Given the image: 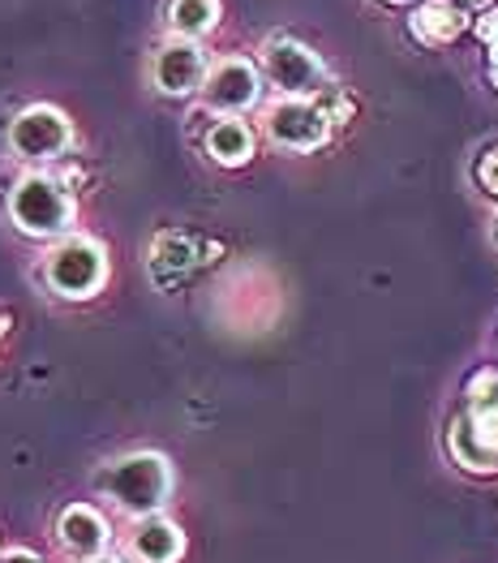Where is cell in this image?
Returning a JSON list of instances; mask_svg holds the SVG:
<instances>
[{
    "label": "cell",
    "instance_id": "obj_20",
    "mask_svg": "<svg viewBox=\"0 0 498 563\" xmlns=\"http://www.w3.org/2000/svg\"><path fill=\"white\" fill-rule=\"evenodd\" d=\"M391 4H408V0H391Z\"/></svg>",
    "mask_w": 498,
    "mask_h": 563
},
{
    "label": "cell",
    "instance_id": "obj_23",
    "mask_svg": "<svg viewBox=\"0 0 498 563\" xmlns=\"http://www.w3.org/2000/svg\"><path fill=\"white\" fill-rule=\"evenodd\" d=\"M18 563H26V560H18Z\"/></svg>",
    "mask_w": 498,
    "mask_h": 563
},
{
    "label": "cell",
    "instance_id": "obj_1",
    "mask_svg": "<svg viewBox=\"0 0 498 563\" xmlns=\"http://www.w3.org/2000/svg\"><path fill=\"white\" fill-rule=\"evenodd\" d=\"M99 486H103L125 512H155V508L168 499L173 473H168V465H164V456L137 452V456L117 461L112 470L99 477Z\"/></svg>",
    "mask_w": 498,
    "mask_h": 563
},
{
    "label": "cell",
    "instance_id": "obj_5",
    "mask_svg": "<svg viewBox=\"0 0 498 563\" xmlns=\"http://www.w3.org/2000/svg\"><path fill=\"white\" fill-rule=\"evenodd\" d=\"M267 134H272L275 146L314 151L331 134V117L318 108L314 99H279L267 112Z\"/></svg>",
    "mask_w": 498,
    "mask_h": 563
},
{
    "label": "cell",
    "instance_id": "obj_12",
    "mask_svg": "<svg viewBox=\"0 0 498 563\" xmlns=\"http://www.w3.org/2000/svg\"><path fill=\"white\" fill-rule=\"evenodd\" d=\"M134 551L142 563H173L185 551V538L173 520L151 517L134 529Z\"/></svg>",
    "mask_w": 498,
    "mask_h": 563
},
{
    "label": "cell",
    "instance_id": "obj_22",
    "mask_svg": "<svg viewBox=\"0 0 498 563\" xmlns=\"http://www.w3.org/2000/svg\"><path fill=\"white\" fill-rule=\"evenodd\" d=\"M95 563H112V560H95Z\"/></svg>",
    "mask_w": 498,
    "mask_h": 563
},
{
    "label": "cell",
    "instance_id": "obj_9",
    "mask_svg": "<svg viewBox=\"0 0 498 563\" xmlns=\"http://www.w3.org/2000/svg\"><path fill=\"white\" fill-rule=\"evenodd\" d=\"M464 26H468V9L455 4V0H421V4L412 9V18H408V31H412L421 44H434V47L460 40Z\"/></svg>",
    "mask_w": 498,
    "mask_h": 563
},
{
    "label": "cell",
    "instance_id": "obj_8",
    "mask_svg": "<svg viewBox=\"0 0 498 563\" xmlns=\"http://www.w3.org/2000/svg\"><path fill=\"white\" fill-rule=\"evenodd\" d=\"M207 82V60H202V47L177 40V44L159 47L155 56V87L164 95H189Z\"/></svg>",
    "mask_w": 498,
    "mask_h": 563
},
{
    "label": "cell",
    "instance_id": "obj_15",
    "mask_svg": "<svg viewBox=\"0 0 498 563\" xmlns=\"http://www.w3.org/2000/svg\"><path fill=\"white\" fill-rule=\"evenodd\" d=\"M314 103L322 108V112H327V117H331V125H335V121H344V117L353 112V99L340 91V87H327V91L318 95Z\"/></svg>",
    "mask_w": 498,
    "mask_h": 563
},
{
    "label": "cell",
    "instance_id": "obj_10",
    "mask_svg": "<svg viewBox=\"0 0 498 563\" xmlns=\"http://www.w3.org/2000/svg\"><path fill=\"white\" fill-rule=\"evenodd\" d=\"M56 533H60L65 551H74V555H99L103 542H108V525H103V517L91 512V508H69V512H60Z\"/></svg>",
    "mask_w": 498,
    "mask_h": 563
},
{
    "label": "cell",
    "instance_id": "obj_18",
    "mask_svg": "<svg viewBox=\"0 0 498 563\" xmlns=\"http://www.w3.org/2000/svg\"><path fill=\"white\" fill-rule=\"evenodd\" d=\"M455 4H464V9H482V13L490 9V0H455Z\"/></svg>",
    "mask_w": 498,
    "mask_h": 563
},
{
    "label": "cell",
    "instance_id": "obj_11",
    "mask_svg": "<svg viewBox=\"0 0 498 563\" xmlns=\"http://www.w3.org/2000/svg\"><path fill=\"white\" fill-rule=\"evenodd\" d=\"M452 456L473 473H495L498 470V448L473 426V418H455L452 422Z\"/></svg>",
    "mask_w": 498,
    "mask_h": 563
},
{
    "label": "cell",
    "instance_id": "obj_17",
    "mask_svg": "<svg viewBox=\"0 0 498 563\" xmlns=\"http://www.w3.org/2000/svg\"><path fill=\"white\" fill-rule=\"evenodd\" d=\"M477 181H482V189H486L490 198H498V146H490V151L477 159Z\"/></svg>",
    "mask_w": 498,
    "mask_h": 563
},
{
    "label": "cell",
    "instance_id": "obj_21",
    "mask_svg": "<svg viewBox=\"0 0 498 563\" xmlns=\"http://www.w3.org/2000/svg\"><path fill=\"white\" fill-rule=\"evenodd\" d=\"M495 233H498V216H495Z\"/></svg>",
    "mask_w": 498,
    "mask_h": 563
},
{
    "label": "cell",
    "instance_id": "obj_4",
    "mask_svg": "<svg viewBox=\"0 0 498 563\" xmlns=\"http://www.w3.org/2000/svg\"><path fill=\"white\" fill-rule=\"evenodd\" d=\"M103 272H108V258L103 250L87 241V236H69L52 250L47 258V284L60 292V297H91L95 288L103 284Z\"/></svg>",
    "mask_w": 498,
    "mask_h": 563
},
{
    "label": "cell",
    "instance_id": "obj_13",
    "mask_svg": "<svg viewBox=\"0 0 498 563\" xmlns=\"http://www.w3.org/2000/svg\"><path fill=\"white\" fill-rule=\"evenodd\" d=\"M207 151H211V159H215V164L236 168V164H245V159L254 155V134H250V125H245V121L224 117V121H215V125H211V134H207Z\"/></svg>",
    "mask_w": 498,
    "mask_h": 563
},
{
    "label": "cell",
    "instance_id": "obj_3",
    "mask_svg": "<svg viewBox=\"0 0 498 563\" xmlns=\"http://www.w3.org/2000/svg\"><path fill=\"white\" fill-rule=\"evenodd\" d=\"M9 216H13V224L22 233L52 236L69 224L74 207H69L65 189L56 186L52 177H26V181H18L13 198H9Z\"/></svg>",
    "mask_w": 498,
    "mask_h": 563
},
{
    "label": "cell",
    "instance_id": "obj_19",
    "mask_svg": "<svg viewBox=\"0 0 498 563\" xmlns=\"http://www.w3.org/2000/svg\"><path fill=\"white\" fill-rule=\"evenodd\" d=\"M490 82H495V87H498V69H490Z\"/></svg>",
    "mask_w": 498,
    "mask_h": 563
},
{
    "label": "cell",
    "instance_id": "obj_16",
    "mask_svg": "<svg viewBox=\"0 0 498 563\" xmlns=\"http://www.w3.org/2000/svg\"><path fill=\"white\" fill-rule=\"evenodd\" d=\"M477 35H482V44L490 47V69H498V9H486L477 18Z\"/></svg>",
    "mask_w": 498,
    "mask_h": 563
},
{
    "label": "cell",
    "instance_id": "obj_6",
    "mask_svg": "<svg viewBox=\"0 0 498 563\" xmlns=\"http://www.w3.org/2000/svg\"><path fill=\"white\" fill-rule=\"evenodd\" d=\"M202 95L215 112H245L258 103L263 95V78L258 69L245 60V56H224L220 65L207 69V82H202Z\"/></svg>",
    "mask_w": 498,
    "mask_h": 563
},
{
    "label": "cell",
    "instance_id": "obj_7",
    "mask_svg": "<svg viewBox=\"0 0 498 563\" xmlns=\"http://www.w3.org/2000/svg\"><path fill=\"white\" fill-rule=\"evenodd\" d=\"M9 146L22 159H52L69 146V121L56 108H26L13 125H9Z\"/></svg>",
    "mask_w": 498,
    "mask_h": 563
},
{
    "label": "cell",
    "instance_id": "obj_14",
    "mask_svg": "<svg viewBox=\"0 0 498 563\" xmlns=\"http://www.w3.org/2000/svg\"><path fill=\"white\" fill-rule=\"evenodd\" d=\"M215 22H220V0H173L168 4V26L181 40H198L215 31Z\"/></svg>",
    "mask_w": 498,
    "mask_h": 563
},
{
    "label": "cell",
    "instance_id": "obj_2",
    "mask_svg": "<svg viewBox=\"0 0 498 563\" xmlns=\"http://www.w3.org/2000/svg\"><path fill=\"white\" fill-rule=\"evenodd\" d=\"M263 69L275 87L284 91V99H318L327 91V65L318 60L314 47L297 44L288 35H275L263 47Z\"/></svg>",
    "mask_w": 498,
    "mask_h": 563
}]
</instances>
